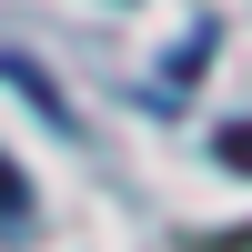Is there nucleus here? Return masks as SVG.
I'll use <instances>...</instances> for the list:
<instances>
[{
  "label": "nucleus",
  "mask_w": 252,
  "mask_h": 252,
  "mask_svg": "<svg viewBox=\"0 0 252 252\" xmlns=\"http://www.w3.org/2000/svg\"><path fill=\"white\" fill-rule=\"evenodd\" d=\"M222 161H232V172H252V121H222V141H212Z\"/></svg>",
  "instance_id": "f257e3e1"
},
{
  "label": "nucleus",
  "mask_w": 252,
  "mask_h": 252,
  "mask_svg": "<svg viewBox=\"0 0 252 252\" xmlns=\"http://www.w3.org/2000/svg\"><path fill=\"white\" fill-rule=\"evenodd\" d=\"M20 202H31V192H20V172H10V161H0V222H10Z\"/></svg>",
  "instance_id": "f03ea898"
}]
</instances>
